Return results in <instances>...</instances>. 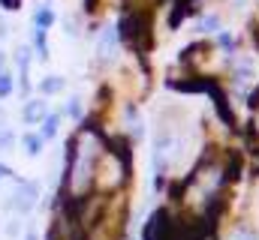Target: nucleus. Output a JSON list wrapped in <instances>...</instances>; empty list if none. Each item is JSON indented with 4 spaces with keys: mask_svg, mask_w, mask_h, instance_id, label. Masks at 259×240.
I'll return each mask as SVG.
<instances>
[{
    "mask_svg": "<svg viewBox=\"0 0 259 240\" xmlns=\"http://www.w3.org/2000/svg\"><path fill=\"white\" fill-rule=\"evenodd\" d=\"M52 21H55V15H52V12H49V9H42V12H39V15H36V24H39V27H42V30H46V27H49V24H52Z\"/></svg>",
    "mask_w": 259,
    "mask_h": 240,
    "instance_id": "nucleus-6",
    "label": "nucleus"
},
{
    "mask_svg": "<svg viewBox=\"0 0 259 240\" xmlns=\"http://www.w3.org/2000/svg\"><path fill=\"white\" fill-rule=\"evenodd\" d=\"M24 240H36V234H27V237H24Z\"/></svg>",
    "mask_w": 259,
    "mask_h": 240,
    "instance_id": "nucleus-9",
    "label": "nucleus"
},
{
    "mask_svg": "<svg viewBox=\"0 0 259 240\" xmlns=\"http://www.w3.org/2000/svg\"><path fill=\"white\" fill-rule=\"evenodd\" d=\"M39 144H42V138H36V135H27V138H24V147H27V153H30V156H36V153H39Z\"/></svg>",
    "mask_w": 259,
    "mask_h": 240,
    "instance_id": "nucleus-3",
    "label": "nucleus"
},
{
    "mask_svg": "<svg viewBox=\"0 0 259 240\" xmlns=\"http://www.w3.org/2000/svg\"><path fill=\"white\" fill-rule=\"evenodd\" d=\"M55 132H58V117H49L46 126H42V138H52Z\"/></svg>",
    "mask_w": 259,
    "mask_h": 240,
    "instance_id": "nucleus-5",
    "label": "nucleus"
},
{
    "mask_svg": "<svg viewBox=\"0 0 259 240\" xmlns=\"http://www.w3.org/2000/svg\"><path fill=\"white\" fill-rule=\"evenodd\" d=\"M36 204V183H18L15 198H9V207H15L18 213H27Z\"/></svg>",
    "mask_w": 259,
    "mask_h": 240,
    "instance_id": "nucleus-1",
    "label": "nucleus"
},
{
    "mask_svg": "<svg viewBox=\"0 0 259 240\" xmlns=\"http://www.w3.org/2000/svg\"><path fill=\"white\" fill-rule=\"evenodd\" d=\"M42 114H46V105H42V102H30V105L24 108V120H27V123H36Z\"/></svg>",
    "mask_w": 259,
    "mask_h": 240,
    "instance_id": "nucleus-2",
    "label": "nucleus"
},
{
    "mask_svg": "<svg viewBox=\"0 0 259 240\" xmlns=\"http://www.w3.org/2000/svg\"><path fill=\"white\" fill-rule=\"evenodd\" d=\"M61 87H64L61 78H46V81H42V90H46V93H55V90H61Z\"/></svg>",
    "mask_w": 259,
    "mask_h": 240,
    "instance_id": "nucleus-4",
    "label": "nucleus"
},
{
    "mask_svg": "<svg viewBox=\"0 0 259 240\" xmlns=\"http://www.w3.org/2000/svg\"><path fill=\"white\" fill-rule=\"evenodd\" d=\"M0 66H3V54H0Z\"/></svg>",
    "mask_w": 259,
    "mask_h": 240,
    "instance_id": "nucleus-10",
    "label": "nucleus"
},
{
    "mask_svg": "<svg viewBox=\"0 0 259 240\" xmlns=\"http://www.w3.org/2000/svg\"><path fill=\"white\" fill-rule=\"evenodd\" d=\"M12 90V78L9 75H0V96H6Z\"/></svg>",
    "mask_w": 259,
    "mask_h": 240,
    "instance_id": "nucleus-8",
    "label": "nucleus"
},
{
    "mask_svg": "<svg viewBox=\"0 0 259 240\" xmlns=\"http://www.w3.org/2000/svg\"><path fill=\"white\" fill-rule=\"evenodd\" d=\"M217 24H220L217 18H202V21H199V30H205V33H211V30H217Z\"/></svg>",
    "mask_w": 259,
    "mask_h": 240,
    "instance_id": "nucleus-7",
    "label": "nucleus"
}]
</instances>
